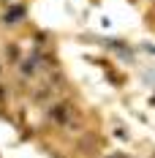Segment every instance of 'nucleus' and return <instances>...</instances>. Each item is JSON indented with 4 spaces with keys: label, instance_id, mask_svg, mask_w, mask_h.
I'll return each mask as SVG.
<instances>
[{
    "label": "nucleus",
    "instance_id": "f257e3e1",
    "mask_svg": "<svg viewBox=\"0 0 155 158\" xmlns=\"http://www.w3.org/2000/svg\"><path fill=\"white\" fill-rule=\"evenodd\" d=\"M71 117H74V106L68 101H57L49 106V120H55L60 126H71Z\"/></svg>",
    "mask_w": 155,
    "mask_h": 158
},
{
    "label": "nucleus",
    "instance_id": "f03ea898",
    "mask_svg": "<svg viewBox=\"0 0 155 158\" xmlns=\"http://www.w3.org/2000/svg\"><path fill=\"white\" fill-rule=\"evenodd\" d=\"M19 71H22V77H33L35 74V60H22V65H19Z\"/></svg>",
    "mask_w": 155,
    "mask_h": 158
},
{
    "label": "nucleus",
    "instance_id": "7ed1b4c3",
    "mask_svg": "<svg viewBox=\"0 0 155 158\" xmlns=\"http://www.w3.org/2000/svg\"><path fill=\"white\" fill-rule=\"evenodd\" d=\"M3 95H6V93H3V90H0V98H3Z\"/></svg>",
    "mask_w": 155,
    "mask_h": 158
},
{
    "label": "nucleus",
    "instance_id": "20e7f679",
    "mask_svg": "<svg viewBox=\"0 0 155 158\" xmlns=\"http://www.w3.org/2000/svg\"><path fill=\"white\" fill-rule=\"evenodd\" d=\"M0 74H3V65H0Z\"/></svg>",
    "mask_w": 155,
    "mask_h": 158
}]
</instances>
